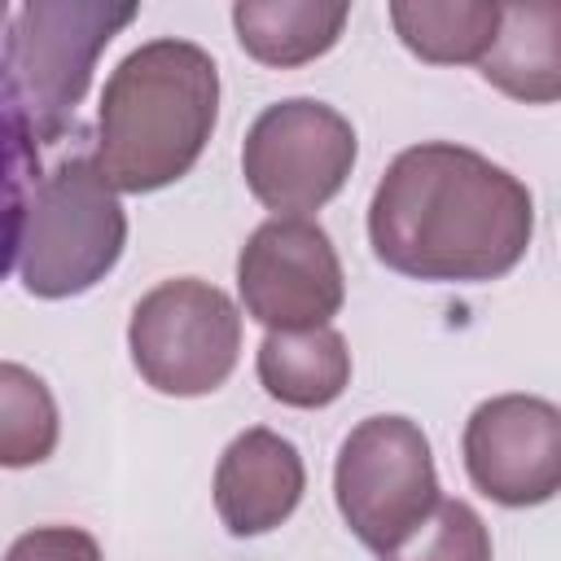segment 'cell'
Here are the masks:
<instances>
[{
  "label": "cell",
  "instance_id": "obj_1",
  "mask_svg": "<svg viewBox=\"0 0 561 561\" xmlns=\"http://www.w3.org/2000/svg\"><path fill=\"white\" fill-rule=\"evenodd\" d=\"M530 237V188L451 140L403 149L368 202L373 254L412 280H495L526 259Z\"/></svg>",
  "mask_w": 561,
  "mask_h": 561
},
{
  "label": "cell",
  "instance_id": "obj_2",
  "mask_svg": "<svg viewBox=\"0 0 561 561\" xmlns=\"http://www.w3.org/2000/svg\"><path fill=\"white\" fill-rule=\"evenodd\" d=\"M219 118V66L188 39H149L110 75L96 110V167L114 193L175 184Z\"/></svg>",
  "mask_w": 561,
  "mask_h": 561
},
{
  "label": "cell",
  "instance_id": "obj_3",
  "mask_svg": "<svg viewBox=\"0 0 561 561\" xmlns=\"http://www.w3.org/2000/svg\"><path fill=\"white\" fill-rule=\"evenodd\" d=\"M127 241V215L96 158H66L53 167L26 210L22 285L35 298H70L105 280Z\"/></svg>",
  "mask_w": 561,
  "mask_h": 561
},
{
  "label": "cell",
  "instance_id": "obj_4",
  "mask_svg": "<svg viewBox=\"0 0 561 561\" xmlns=\"http://www.w3.org/2000/svg\"><path fill=\"white\" fill-rule=\"evenodd\" d=\"M136 4L96 0H31L13 13L4 75L13 79L39 140H61L92 83L101 48L136 22Z\"/></svg>",
  "mask_w": 561,
  "mask_h": 561
},
{
  "label": "cell",
  "instance_id": "obj_5",
  "mask_svg": "<svg viewBox=\"0 0 561 561\" xmlns=\"http://www.w3.org/2000/svg\"><path fill=\"white\" fill-rule=\"evenodd\" d=\"M127 346L136 373L158 394L197 399L232 377L241 351V311L219 285L175 276L136 302Z\"/></svg>",
  "mask_w": 561,
  "mask_h": 561
},
{
  "label": "cell",
  "instance_id": "obj_6",
  "mask_svg": "<svg viewBox=\"0 0 561 561\" xmlns=\"http://www.w3.org/2000/svg\"><path fill=\"white\" fill-rule=\"evenodd\" d=\"M333 495L351 535L373 552H390L438 504V473L421 425L408 416L359 421L337 451Z\"/></svg>",
  "mask_w": 561,
  "mask_h": 561
},
{
  "label": "cell",
  "instance_id": "obj_7",
  "mask_svg": "<svg viewBox=\"0 0 561 561\" xmlns=\"http://www.w3.org/2000/svg\"><path fill=\"white\" fill-rule=\"evenodd\" d=\"M355 127L324 101L294 96L267 105L241 145V175L250 193L276 215L320 210L355 167Z\"/></svg>",
  "mask_w": 561,
  "mask_h": 561
},
{
  "label": "cell",
  "instance_id": "obj_8",
  "mask_svg": "<svg viewBox=\"0 0 561 561\" xmlns=\"http://www.w3.org/2000/svg\"><path fill=\"white\" fill-rule=\"evenodd\" d=\"M237 289L245 311L267 329L329 324L346 298L329 232L298 215H276L250 232L237 259Z\"/></svg>",
  "mask_w": 561,
  "mask_h": 561
},
{
  "label": "cell",
  "instance_id": "obj_9",
  "mask_svg": "<svg viewBox=\"0 0 561 561\" xmlns=\"http://www.w3.org/2000/svg\"><path fill=\"white\" fill-rule=\"evenodd\" d=\"M473 486L508 508H530L561 486V412L539 394H495L465 421Z\"/></svg>",
  "mask_w": 561,
  "mask_h": 561
},
{
  "label": "cell",
  "instance_id": "obj_10",
  "mask_svg": "<svg viewBox=\"0 0 561 561\" xmlns=\"http://www.w3.org/2000/svg\"><path fill=\"white\" fill-rule=\"evenodd\" d=\"M307 469L289 438L276 430H245L237 434L215 469V513L228 535L250 539L276 530L302 500Z\"/></svg>",
  "mask_w": 561,
  "mask_h": 561
},
{
  "label": "cell",
  "instance_id": "obj_11",
  "mask_svg": "<svg viewBox=\"0 0 561 561\" xmlns=\"http://www.w3.org/2000/svg\"><path fill=\"white\" fill-rule=\"evenodd\" d=\"M482 79L526 105L561 96V4L526 0L500 4V26L478 61Z\"/></svg>",
  "mask_w": 561,
  "mask_h": 561
},
{
  "label": "cell",
  "instance_id": "obj_12",
  "mask_svg": "<svg viewBox=\"0 0 561 561\" xmlns=\"http://www.w3.org/2000/svg\"><path fill=\"white\" fill-rule=\"evenodd\" d=\"M259 381L276 403L289 408H324L351 381L346 337L329 324L316 329H267L259 342Z\"/></svg>",
  "mask_w": 561,
  "mask_h": 561
},
{
  "label": "cell",
  "instance_id": "obj_13",
  "mask_svg": "<svg viewBox=\"0 0 561 561\" xmlns=\"http://www.w3.org/2000/svg\"><path fill=\"white\" fill-rule=\"evenodd\" d=\"M346 4L324 0H241L232 4V26L241 48L263 66H302L329 53L346 26Z\"/></svg>",
  "mask_w": 561,
  "mask_h": 561
},
{
  "label": "cell",
  "instance_id": "obj_14",
  "mask_svg": "<svg viewBox=\"0 0 561 561\" xmlns=\"http://www.w3.org/2000/svg\"><path fill=\"white\" fill-rule=\"evenodd\" d=\"M390 22H394L399 39L421 61H434V66L482 61V53L491 48L495 26H500V4H486V0H447V4L394 0Z\"/></svg>",
  "mask_w": 561,
  "mask_h": 561
},
{
  "label": "cell",
  "instance_id": "obj_15",
  "mask_svg": "<svg viewBox=\"0 0 561 561\" xmlns=\"http://www.w3.org/2000/svg\"><path fill=\"white\" fill-rule=\"evenodd\" d=\"M39 131L0 66V280L13 272L22 254L31 193L39 184Z\"/></svg>",
  "mask_w": 561,
  "mask_h": 561
},
{
  "label": "cell",
  "instance_id": "obj_16",
  "mask_svg": "<svg viewBox=\"0 0 561 561\" xmlns=\"http://www.w3.org/2000/svg\"><path fill=\"white\" fill-rule=\"evenodd\" d=\"M57 403L44 377L22 364H0V465L31 469L57 447Z\"/></svg>",
  "mask_w": 561,
  "mask_h": 561
},
{
  "label": "cell",
  "instance_id": "obj_17",
  "mask_svg": "<svg viewBox=\"0 0 561 561\" xmlns=\"http://www.w3.org/2000/svg\"><path fill=\"white\" fill-rule=\"evenodd\" d=\"M381 561H491V535L465 500H443Z\"/></svg>",
  "mask_w": 561,
  "mask_h": 561
},
{
  "label": "cell",
  "instance_id": "obj_18",
  "mask_svg": "<svg viewBox=\"0 0 561 561\" xmlns=\"http://www.w3.org/2000/svg\"><path fill=\"white\" fill-rule=\"evenodd\" d=\"M4 561H101V548L79 526H39L18 535Z\"/></svg>",
  "mask_w": 561,
  "mask_h": 561
},
{
  "label": "cell",
  "instance_id": "obj_19",
  "mask_svg": "<svg viewBox=\"0 0 561 561\" xmlns=\"http://www.w3.org/2000/svg\"><path fill=\"white\" fill-rule=\"evenodd\" d=\"M4 18H9V4H4V0H0V26H4Z\"/></svg>",
  "mask_w": 561,
  "mask_h": 561
}]
</instances>
